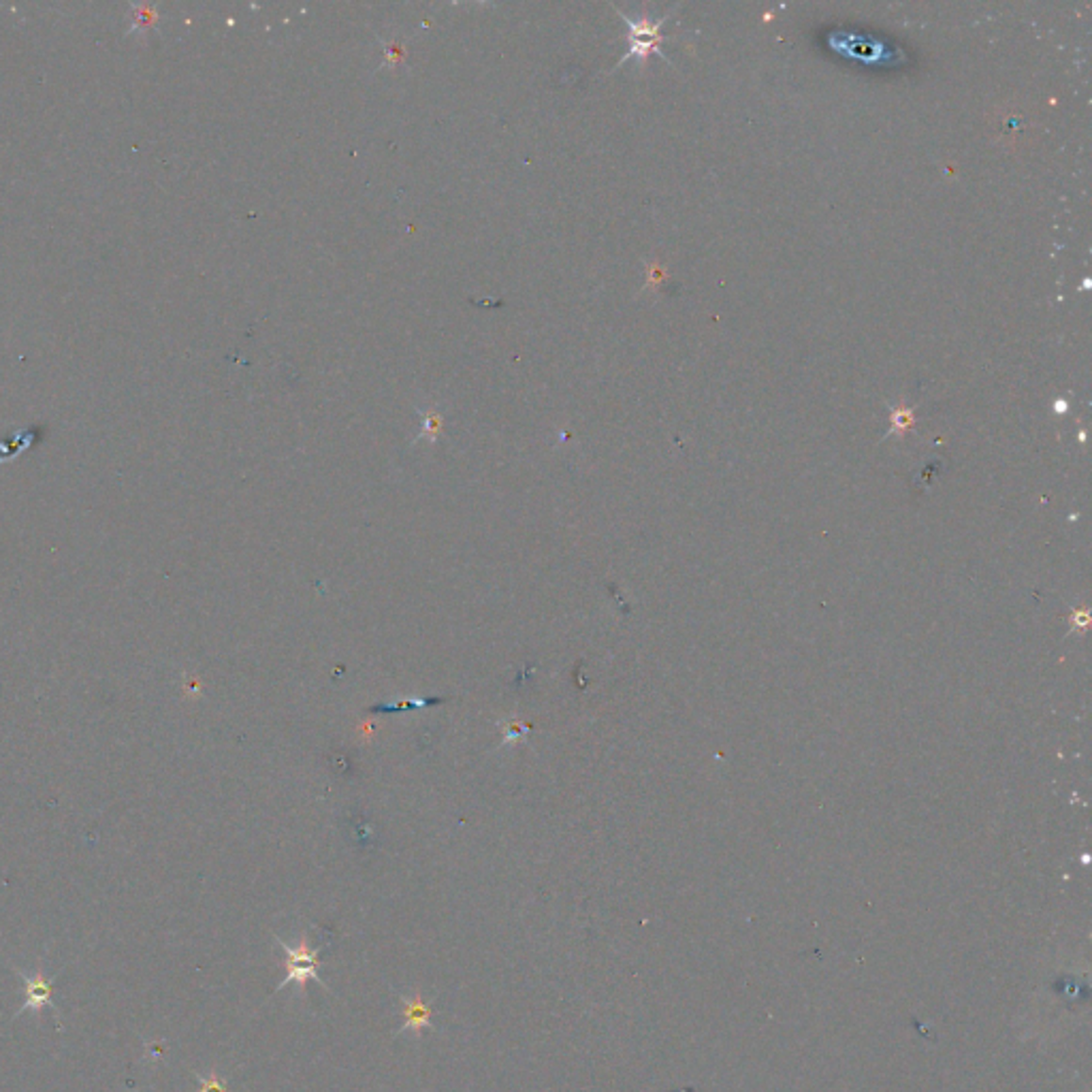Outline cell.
<instances>
[{"mask_svg": "<svg viewBox=\"0 0 1092 1092\" xmlns=\"http://www.w3.org/2000/svg\"><path fill=\"white\" fill-rule=\"evenodd\" d=\"M276 943L282 947L286 952V977L282 982L278 984V988L273 992L282 990L284 986H288L291 982H295L297 986L301 988V992H305V984H308V979H314L320 986H325L323 979L318 977V965H320V947L312 945V939L308 933H303L299 939V945L291 947L288 943H284L282 939L276 937Z\"/></svg>", "mask_w": 1092, "mask_h": 1092, "instance_id": "obj_1", "label": "cell"}, {"mask_svg": "<svg viewBox=\"0 0 1092 1092\" xmlns=\"http://www.w3.org/2000/svg\"><path fill=\"white\" fill-rule=\"evenodd\" d=\"M623 20L628 22V26H630V52L623 56V60H630V58L647 60L649 54H653V52L662 54L660 45H662L664 37L660 35V28H662V24L666 22V18H662L660 22H649L647 18L636 22V20H630L628 15H623Z\"/></svg>", "mask_w": 1092, "mask_h": 1092, "instance_id": "obj_2", "label": "cell"}, {"mask_svg": "<svg viewBox=\"0 0 1092 1092\" xmlns=\"http://www.w3.org/2000/svg\"><path fill=\"white\" fill-rule=\"evenodd\" d=\"M15 973L22 979L24 984H26V1003H24V1007L18 1011V1016L24 1014V1011H35L39 1014L43 1007H50L52 1005V982L54 979L45 977L41 971H37L35 975H26L24 971L15 969Z\"/></svg>", "mask_w": 1092, "mask_h": 1092, "instance_id": "obj_3", "label": "cell"}, {"mask_svg": "<svg viewBox=\"0 0 1092 1092\" xmlns=\"http://www.w3.org/2000/svg\"><path fill=\"white\" fill-rule=\"evenodd\" d=\"M401 1001H404V1005H406V1009H404V1024H401V1031L412 1029L416 1033H421L423 1029H429V1026H431L429 1022H431V1014H433V1011H431V1007L427 1005V1003L423 1001L421 994L416 992L414 997H410V999L408 997H401Z\"/></svg>", "mask_w": 1092, "mask_h": 1092, "instance_id": "obj_4", "label": "cell"}, {"mask_svg": "<svg viewBox=\"0 0 1092 1092\" xmlns=\"http://www.w3.org/2000/svg\"><path fill=\"white\" fill-rule=\"evenodd\" d=\"M197 1082L201 1086L199 1092H227V1082H224L220 1075H216V1073L207 1075V1078H203V1075H197Z\"/></svg>", "mask_w": 1092, "mask_h": 1092, "instance_id": "obj_5", "label": "cell"}]
</instances>
